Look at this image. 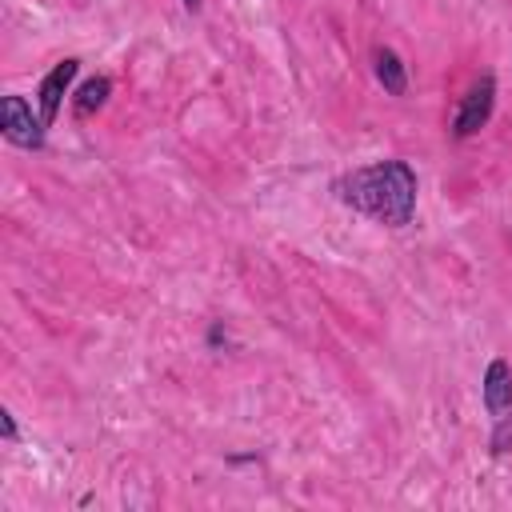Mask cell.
<instances>
[{
    "label": "cell",
    "mask_w": 512,
    "mask_h": 512,
    "mask_svg": "<svg viewBox=\"0 0 512 512\" xmlns=\"http://www.w3.org/2000/svg\"><path fill=\"white\" fill-rule=\"evenodd\" d=\"M340 204L372 216L376 224L404 228L416 212V172L404 160H380L368 168H352L336 180Z\"/></svg>",
    "instance_id": "6da1fadb"
},
{
    "label": "cell",
    "mask_w": 512,
    "mask_h": 512,
    "mask_svg": "<svg viewBox=\"0 0 512 512\" xmlns=\"http://www.w3.org/2000/svg\"><path fill=\"white\" fill-rule=\"evenodd\" d=\"M0 128L16 148H40L44 144V120L32 116V104L24 96L0 100Z\"/></svg>",
    "instance_id": "7a4b0ae2"
},
{
    "label": "cell",
    "mask_w": 512,
    "mask_h": 512,
    "mask_svg": "<svg viewBox=\"0 0 512 512\" xmlns=\"http://www.w3.org/2000/svg\"><path fill=\"white\" fill-rule=\"evenodd\" d=\"M492 104H496V80L492 76H480V84H472V92L464 96V104H460V112L452 120V132L456 136L480 132L488 124V116H492Z\"/></svg>",
    "instance_id": "3957f363"
},
{
    "label": "cell",
    "mask_w": 512,
    "mask_h": 512,
    "mask_svg": "<svg viewBox=\"0 0 512 512\" xmlns=\"http://www.w3.org/2000/svg\"><path fill=\"white\" fill-rule=\"evenodd\" d=\"M76 68H80V60H60V64L44 76V84H40V120H44V128L60 116V100H64V92H68Z\"/></svg>",
    "instance_id": "277c9868"
},
{
    "label": "cell",
    "mask_w": 512,
    "mask_h": 512,
    "mask_svg": "<svg viewBox=\"0 0 512 512\" xmlns=\"http://www.w3.org/2000/svg\"><path fill=\"white\" fill-rule=\"evenodd\" d=\"M484 404L496 416L512 408V368H508V360H492L488 364V372H484Z\"/></svg>",
    "instance_id": "5b68a950"
},
{
    "label": "cell",
    "mask_w": 512,
    "mask_h": 512,
    "mask_svg": "<svg viewBox=\"0 0 512 512\" xmlns=\"http://www.w3.org/2000/svg\"><path fill=\"white\" fill-rule=\"evenodd\" d=\"M376 80L384 84V92H392V96H404V88H408V76H404V64H400V56L392 52V48H376Z\"/></svg>",
    "instance_id": "8992f818"
},
{
    "label": "cell",
    "mask_w": 512,
    "mask_h": 512,
    "mask_svg": "<svg viewBox=\"0 0 512 512\" xmlns=\"http://www.w3.org/2000/svg\"><path fill=\"white\" fill-rule=\"evenodd\" d=\"M108 92H112V84H108V76H96V80H88L80 92H76V116L84 120V116H92V112H100L104 108V100H108Z\"/></svg>",
    "instance_id": "52a82bcc"
},
{
    "label": "cell",
    "mask_w": 512,
    "mask_h": 512,
    "mask_svg": "<svg viewBox=\"0 0 512 512\" xmlns=\"http://www.w3.org/2000/svg\"><path fill=\"white\" fill-rule=\"evenodd\" d=\"M492 452H512V416H500V424L492 428Z\"/></svg>",
    "instance_id": "ba28073f"
},
{
    "label": "cell",
    "mask_w": 512,
    "mask_h": 512,
    "mask_svg": "<svg viewBox=\"0 0 512 512\" xmlns=\"http://www.w3.org/2000/svg\"><path fill=\"white\" fill-rule=\"evenodd\" d=\"M0 428H4L8 440H16V420H12V412H0Z\"/></svg>",
    "instance_id": "9c48e42d"
},
{
    "label": "cell",
    "mask_w": 512,
    "mask_h": 512,
    "mask_svg": "<svg viewBox=\"0 0 512 512\" xmlns=\"http://www.w3.org/2000/svg\"><path fill=\"white\" fill-rule=\"evenodd\" d=\"M184 8H192V12H196V8H200V0H184Z\"/></svg>",
    "instance_id": "30bf717a"
}]
</instances>
